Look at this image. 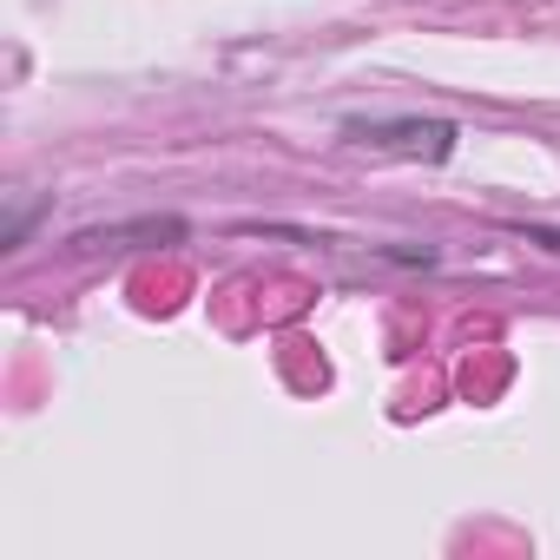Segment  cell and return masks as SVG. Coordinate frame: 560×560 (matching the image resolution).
Masks as SVG:
<instances>
[{"mask_svg":"<svg viewBox=\"0 0 560 560\" xmlns=\"http://www.w3.org/2000/svg\"><path fill=\"white\" fill-rule=\"evenodd\" d=\"M343 139H357L370 152H389V159H429V165H442L455 152L448 119H350Z\"/></svg>","mask_w":560,"mask_h":560,"instance_id":"obj_1","label":"cell"},{"mask_svg":"<svg viewBox=\"0 0 560 560\" xmlns=\"http://www.w3.org/2000/svg\"><path fill=\"white\" fill-rule=\"evenodd\" d=\"M521 237H527V244H547V250H560V231H547V224H521Z\"/></svg>","mask_w":560,"mask_h":560,"instance_id":"obj_3","label":"cell"},{"mask_svg":"<svg viewBox=\"0 0 560 560\" xmlns=\"http://www.w3.org/2000/svg\"><path fill=\"white\" fill-rule=\"evenodd\" d=\"M178 218H145V224H113V231H80L73 250H106V244H132V237H178Z\"/></svg>","mask_w":560,"mask_h":560,"instance_id":"obj_2","label":"cell"}]
</instances>
